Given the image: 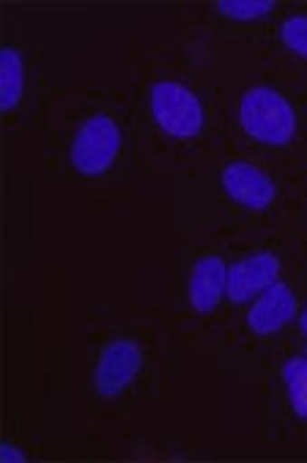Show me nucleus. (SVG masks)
I'll list each match as a JSON object with an SVG mask.
<instances>
[{"label": "nucleus", "mask_w": 307, "mask_h": 463, "mask_svg": "<svg viewBox=\"0 0 307 463\" xmlns=\"http://www.w3.org/2000/svg\"><path fill=\"white\" fill-rule=\"evenodd\" d=\"M127 97L151 175H197L223 151L217 85L209 55L192 42L138 47Z\"/></svg>", "instance_id": "obj_1"}, {"label": "nucleus", "mask_w": 307, "mask_h": 463, "mask_svg": "<svg viewBox=\"0 0 307 463\" xmlns=\"http://www.w3.org/2000/svg\"><path fill=\"white\" fill-rule=\"evenodd\" d=\"M195 44V42H192ZM220 99L223 151H242L307 170V82L280 61L250 50L206 47Z\"/></svg>", "instance_id": "obj_2"}, {"label": "nucleus", "mask_w": 307, "mask_h": 463, "mask_svg": "<svg viewBox=\"0 0 307 463\" xmlns=\"http://www.w3.org/2000/svg\"><path fill=\"white\" fill-rule=\"evenodd\" d=\"M36 137L47 175L91 190L121 187L146 173L138 121L124 88H55Z\"/></svg>", "instance_id": "obj_3"}, {"label": "nucleus", "mask_w": 307, "mask_h": 463, "mask_svg": "<svg viewBox=\"0 0 307 463\" xmlns=\"http://www.w3.org/2000/svg\"><path fill=\"white\" fill-rule=\"evenodd\" d=\"M176 332L159 313H110L85 340V395L99 425H119L130 409L170 390Z\"/></svg>", "instance_id": "obj_4"}, {"label": "nucleus", "mask_w": 307, "mask_h": 463, "mask_svg": "<svg viewBox=\"0 0 307 463\" xmlns=\"http://www.w3.org/2000/svg\"><path fill=\"white\" fill-rule=\"evenodd\" d=\"M206 173L212 190L209 220L242 231L307 222V170L225 148Z\"/></svg>", "instance_id": "obj_5"}, {"label": "nucleus", "mask_w": 307, "mask_h": 463, "mask_svg": "<svg viewBox=\"0 0 307 463\" xmlns=\"http://www.w3.org/2000/svg\"><path fill=\"white\" fill-rule=\"evenodd\" d=\"M242 228L220 220H189L178 225L176 291L165 310L176 337L206 351L215 340L228 294L231 252Z\"/></svg>", "instance_id": "obj_6"}, {"label": "nucleus", "mask_w": 307, "mask_h": 463, "mask_svg": "<svg viewBox=\"0 0 307 463\" xmlns=\"http://www.w3.org/2000/svg\"><path fill=\"white\" fill-rule=\"evenodd\" d=\"M0 124L9 148L39 135L53 90L44 71V50L23 33L17 14L6 9L0 25Z\"/></svg>", "instance_id": "obj_7"}, {"label": "nucleus", "mask_w": 307, "mask_h": 463, "mask_svg": "<svg viewBox=\"0 0 307 463\" xmlns=\"http://www.w3.org/2000/svg\"><path fill=\"white\" fill-rule=\"evenodd\" d=\"M304 258H307V222L293 225V228L242 231L234 244V252H231L228 294H225V310H223L220 329L228 326L264 291H269L274 283H280L283 277ZM220 329H217V335H220Z\"/></svg>", "instance_id": "obj_8"}, {"label": "nucleus", "mask_w": 307, "mask_h": 463, "mask_svg": "<svg viewBox=\"0 0 307 463\" xmlns=\"http://www.w3.org/2000/svg\"><path fill=\"white\" fill-rule=\"evenodd\" d=\"M304 302H307V258L296 263L280 283L264 291L255 302H250L228 326H223L215 343L209 345V351L234 359L261 362L293 329Z\"/></svg>", "instance_id": "obj_9"}, {"label": "nucleus", "mask_w": 307, "mask_h": 463, "mask_svg": "<svg viewBox=\"0 0 307 463\" xmlns=\"http://www.w3.org/2000/svg\"><path fill=\"white\" fill-rule=\"evenodd\" d=\"M285 9V0H203V4L178 6V20L187 42L247 50Z\"/></svg>", "instance_id": "obj_10"}, {"label": "nucleus", "mask_w": 307, "mask_h": 463, "mask_svg": "<svg viewBox=\"0 0 307 463\" xmlns=\"http://www.w3.org/2000/svg\"><path fill=\"white\" fill-rule=\"evenodd\" d=\"M250 50H261L307 82V4H288L277 23Z\"/></svg>", "instance_id": "obj_11"}, {"label": "nucleus", "mask_w": 307, "mask_h": 463, "mask_svg": "<svg viewBox=\"0 0 307 463\" xmlns=\"http://www.w3.org/2000/svg\"><path fill=\"white\" fill-rule=\"evenodd\" d=\"M304 452H307V447H304Z\"/></svg>", "instance_id": "obj_12"}]
</instances>
